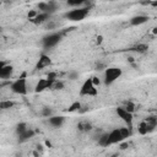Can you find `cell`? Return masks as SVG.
I'll return each mask as SVG.
<instances>
[{
    "label": "cell",
    "instance_id": "cell-4",
    "mask_svg": "<svg viewBox=\"0 0 157 157\" xmlns=\"http://www.w3.org/2000/svg\"><path fill=\"white\" fill-rule=\"evenodd\" d=\"M10 88L13 93L16 94H20V96H25L27 94L28 92V88H27V81L25 77H20L17 80H15L11 85H10Z\"/></svg>",
    "mask_w": 157,
    "mask_h": 157
},
{
    "label": "cell",
    "instance_id": "cell-22",
    "mask_svg": "<svg viewBox=\"0 0 157 157\" xmlns=\"http://www.w3.org/2000/svg\"><path fill=\"white\" fill-rule=\"evenodd\" d=\"M147 49H148V47H147L146 44H139V45H136V47L134 48V50L140 52V53H144V52H146Z\"/></svg>",
    "mask_w": 157,
    "mask_h": 157
},
{
    "label": "cell",
    "instance_id": "cell-23",
    "mask_svg": "<svg viewBox=\"0 0 157 157\" xmlns=\"http://www.w3.org/2000/svg\"><path fill=\"white\" fill-rule=\"evenodd\" d=\"M124 108H125L128 112L132 113V112L135 110V104H134L132 102H126V103H125V105H124Z\"/></svg>",
    "mask_w": 157,
    "mask_h": 157
},
{
    "label": "cell",
    "instance_id": "cell-19",
    "mask_svg": "<svg viewBox=\"0 0 157 157\" xmlns=\"http://www.w3.org/2000/svg\"><path fill=\"white\" fill-rule=\"evenodd\" d=\"M87 0H66V4L69 6H72V7H78L81 5H83Z\"/></svg>",
    "mask_w": 157,
    "mask_h": 157
},
{
    "label": "cell",
    "instance_id": "cell-6",
    "mask_svg": "<svg viewBox=\"0 0 157 157\" xmlns=\"http://www.w3.org/2000/svg\"><path fill=\"white\" fill-rule=\"evenodd\" d=\"M115 113H117V115L126 124L128 128H131V129H132V120H134L132 113L128 112L124 107H117V108H115Z\"/></svg>",
    "mask_w": 157,
    "mask_h": 157
},
{
    "label": "cell",
    "instance_id": "cell-2",
    "mask_svg": "<svg viewBox=\"0 0 157 157\" xmlns=\"http://www.w3.org/2000/svg\"><path fill=\"white\" fill-rule=\"evenodd\" d=\"M123 75V71L120 67L118 66H109L105 67L104 74H103V81L105 86H110L112 83H114L118 78H120Z\"/></svg>",
    "mask_w": 157,
    "mask_h": 157
},
{
    "label": "cell",
    "instance_id": "cell-26",
    "mask_svg": "<svg viewBox=\"0 0 157 157\" xmlns=\"http://www.w3.org/2000/svg\"><path fill=\"white\" fill-rule=\"evenodd\" d=\"M91 80H92V82H93V85H94L96 87H98V86H99V83H101V80H99L97 76H93V77H91Z\"/></svg>",
    "mask_w": 157,
    "mask_h": 157
},
{
    "label": "cell",
    "instance_id": "cell-10",
    "mask_svg": "<svg viewBox=\"0 0 157 157\" xmlns=\"http://www.w3.org/2000/svg\"><path fill=\"white\" fill-rule=\"evenodd\" d=\"M49 16H50V13H48V12H38L36 15V17L29 20V21L33 22L34 25H42V23H44L45 21L49 20Z\"/></svg>",
    "mask_w": 157,
    "mask_h": 157
},
{
    "label": "cell",
    "instance_id": "cell-24",
    "mask_svg": "<svg viewBox=\"0 0 157 157\" xmlns=\"http://www.w3.org/2000/svg\"><path fill=\"white\" fill-rule=\"evenodd\" d=\"M67 76H69L70 80H76V78H78V72H76V71H70V72L67 74Z\"/></svg>",
    "mask_w": 157,
    "mask_h": 157
},
{
    "label": "cell",
    "instance_id": "cell-7",
    "mask_svg": "<svg viewBox=\"0 0 157 157\" xmlns=\"http://www.w3.org/2000/svg\"><path fill=\"white\" fill-rule=\"evenodd\" d=\"M121 141H124V137L120 132V129H114L110 132H108V142L109 145H115V144H120Z\"/></svg>",
    "mask_w": 157,
    "mask_h": 157
},
{
    "label": "cell",
    "instance_id": "cell-14",
    "mask_svg": "<svg viewBox=\"0 0 157 157\" xmlns=\"http://www.w3.org/2000/svg\"><path fill=\"white\" fill-rule=\"evenodd\" d=\"M137 131H139L140 135H147V132H150L146 120H144V121H141V123L139 124V126H137Z\"/></svg>",
    "mask_w": 157,
    "mask_h": 157
},
{
    "label": "cell",
    "instance_id": "cell-11",
    "mask_svg": "<svg viewBox=\"0 0 157 157\" xmlns=\"http://www.w3.org/2000/svg\"><path fill=\"white\" fill-rule=\"evenodd\" d=\"M52 85H53V82L49 81L48 78H40L36 85V92H43L44 90L52 87Z\"/></svg>",
    "mask_w": 157,
    "mask_h": 157
},
{
    "label": "cell",
    "instance_id": "cell-3",
    "mask_svg": "<svg viewBox=\"0 0 157 157\" xmlns=\"http://www.w3.org/2000/svg\"><path fill=\"white\" fill-rule=\"evenodd\" d=\"M80 96H91V97H96L98 94V88L93 85L91 78H86L80 88Z\"/></svg>",
    "mask_w": 157,
    "mask_h": 157
},
{
    "label": "cell",
    "instance_id": "cell-25",
    "mask_svg": "<svg viewBox=\"0 0 157 157\" xmlns=\"http://www.w3.org/2000/svg\"><path fill=\"white\" fill-rule=\"evenodd\" d=\"M37 13H38V12H37L36 10H29V11H28V13H27V17H28V20H32V18H34Z\"/></svg>",
    "mask_w": 157,
    "mask_h": 157
},
{
    "label": "cell",
    "instance_id": "cell-17",
    "mask_svg": "<svg viewBox=\"0 0 157 157\" xmlns=\"http://www.w3.org/2000/svg\"><path fill=\"white\" fill-rule=\"evenodd\" d=\"M98 145H99V146H103V147L110 146L109 142H108V132H107V134H103V135L98 139Z\"/></svg>",
    "mask_w": 157,
    "mask_h": 157
},
{
    "label": "cell",
    "instance_id": "cell-27",
    "mask_svg": "<svg viewBox=\"0 0 157 157\" xmlns=\"http://www.w3.org/2000/svg\"><path fill=\"white\" fill-rule=\"evenodd\" d=\"M42 114H43L44 117H50V115H52V110H50L49 108H44L43 112H42Z\"/></svg>",
    "mask_w": 157,
    "mask_h": 157
},
{
    "label": "cell",
    "instance_id": "cell-18",
    "mask_svg": "<svg viewBox=\"0 0 157 157\" xmlns=\"http://www.w3.org/2000/svg\"><path fill=\"white\" fill-rule=\"evenodd\" d=\"M32 136H33V131L29 130V129H27L25 132H22V134L18 135V139H20V141H25V140H27V139H29Z\"/></svg>",
    "mask_w": 157,
    "mask_h": 157
},
{
    "label": "cell",
    "instance_id": "cell-28",
    "mask_svg": "<svg viewBox=\"0 0 157 157\" xmlns=\"http://www.w3.org/2000/svg\"><path fill=\"white\" fill-rule=\"evenodd\" d=\"M102 42H103V37L102 36H97L96 37V44L99 45V44H102Z\"/></svg>",
    "mask_w": 157,
    "mask_h": 157
},
{
    "label": "cell",
    "instance_id": "cell-30",
    "mask_svg": "<svg viewBox=\"0 0 157 157\" xmlns=\"http://www.w3.org/2000/svg\"><path fill=\"white\" fill-rule=\"evenodd\" d=\"M0 31H1V27H0Z\"/></svg>",
    "mask_w": 157,
    "mask_h": 157
},
{
    "label": "cell",
    "instance_id": "cell-21",
    "mask_svg": "<svg viewBox=\"0 0 157 157\" xmlns=\"http://www.w3.org/2000/svg\"><path fill=\"white\" fill-rule=\"evenodd\" d=\"M27 129H28V128H27V124H26V123H20V124H17V126H16V132H17V135H20V134L25 132Z\"/></svg>",
    "mask_w": 157,
    "mask_h": 157
},
{
    "label": "cell",
    "instance_id": "cell-20",
    "mask_svg": "<svg viewBox=\"0 0 157 157\" xmlns=\"http://www.w3.org/2000/svg\"><path fill=\"white\" fill-rule=\"evenodd\" d=\"M80 108H81V103L78 102V101H76V102H74V103H71V105L67 108V112H70V113H72V112H76V110H80Z\"/></svg>",
    "mask_w": 157,
    "mask_h": 157
},
{
    "label": "cell",
    "instance_id": "cell-15",
    "mask_svg": "<svg viewBox=\"0 0 157 157\" xmlns=\"http://www.w3.org/2000/svg\"><path fill=\"white\" fill-rule=\"evenodd\" d=\"M15 105V103L10 99L7 101H1L0 102V110H7V109H11L12 107Z\"/></svg>",
    "mask_w": 157,
    "mask_h": 157
},
{
    "label": "cell",
    "instance_id": "cell-1",
    "mask_svg": "<svg viewBox=\"0 0 157 157\" xmlns=\"http://www.w3.org/2000/svg\"><path fill=\"white\" fill-rule=\"evenodd\" d=\"M88 12H90V7H75L72 10H69L64 17L69 21H72V22H78V21H82L85 20L87 16H88Z\"/></svg>",
    "mask_w": 157,
    "mask_h": 157
},
{
    "label": "cell",
    "instance_id": "cell-12",
    "mask_svg": "<svg viewBox=\"0 0 157 157\" xmlns=\"http://www.w3.org/2000/svg\"><path fill=\"white\" fill-rule=\"evenodd\" d=\"M48 118H49V124L54 128H60L65 121V118L63 115H50Z\"/></svg>",
    "mask_w": 157,
    "mask_h": 157
},
{
    "label": "cell",
    "instance_id": "cell-29",
    "mask_svg": "<svg viewBox=\"0 0 157 157\" xmlns=\"http://www.w3.org/2000/svg\"><path fill=\"white\" fill-rule=\"evenodd\" d=\"M5 64H6L5 61H2V60H0V69H1V67H2V66H4Z\"/></svg>",
    "mask_w": 157,
    "mask_h": 157
},
{
    "label": "cell",
    "instance_id": "cell-16",
    "mask_svg": "<svg viewBox=\"0 0 157 157\" xmlns=\"http://www.w3.org/2000/svg\"><path fill=\"white\" fill-rule=\"evenodd\" d=\"M119 129H120V132H121V135H123L124 140H125V139H128V137H130V136H131V134H132V129H131V128L124 126V128H119Z\"/></svg>",
    "mask_w": 157,
    "mask_h": 157
},
{
    "label": "cell",
    "instance_id": "cell-8",
    "mask_svg": "<svg viewBox=\"0 0 157 157\" xmlns=\"http://www.w3.org/2000/svg\"><path fill=\"white\" fill-rule=\"evenodd\" d=\"M50 65H52V59H50V56L47 55V54H42V55L39 56V59H38L37 64H36V69H37V70H42V69H45V67H48V66H50Z\"/></svg>",
    "mask_w": 157,
    "mask_h": 157
},
{
    "label": "cell",
    "instance_id": "cell-13",
    "mask_svg": "<svg viewBox=\"0 0 157 157\" xmlns=\"http://www.w3.org/2000/svg\"><path fill=\"white\" fill-rule=\"evenodd\" d=\"M147 21H148V16H146V15H137V16L131 17L130 23H131L132 26H140V25L146 23Z\"/></svg>",
    "mask_w": 157,
    "mask_h": 157
},
{
    "label": "cell",
    "instance_id": "cell-5",
    "mask_svg": "<svg viewBox=\"0 0 157 157\" xmlns=\"http://www.w3.org/2000/svg\"><path fill=\"white\" fill-rule=\"evenodd\" d=\"M61 37H63V34L59 33V32L50 33V34L45 36V37L42 39V44H43V47L47 48V49L53 48V47H55V45L61 40Z\"/></svg>",
    "mask_w": 157,
    "mask_h": 157
},
{
    "label": "cell",
    "instance_id": "cell-9",
    "mask_svg": "<svg viewBox=\"0 0 157 157\" xmlns=\"http://www.w3.org/2000/svg\"><path fill=\"white\" fill-rule=\"evenodd\" d=\"M13 71V66L10 64H5L1 69H0V80H6L12 75Z\"/></svg>",
    "mask_w": 157,
    "mask_h": 157
}]
</instances>
